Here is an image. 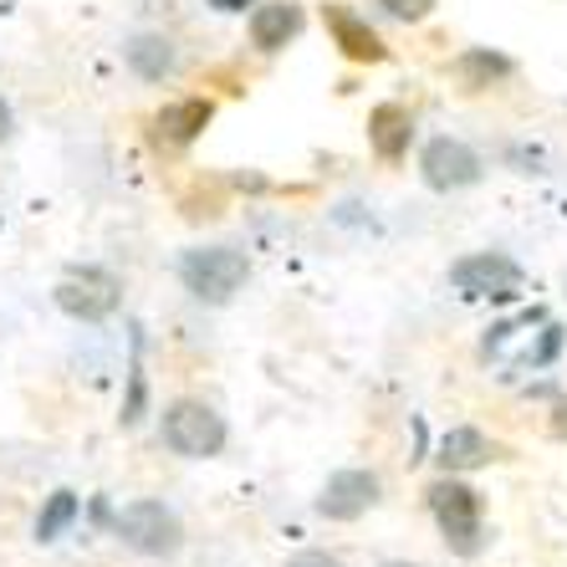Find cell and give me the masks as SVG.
I'll use <instances>...</instances> for the list:
<instances>
[{
  "label": "cell",
  "mask_w": 567,
  "mask_h": 567,
  "mask_svg": "<svg viewBox=\"0 0 567 567\" xmlns=\"http://www.w3.org/2000/svg\"><path fill=\"white\" fill-rule=\"evenodd\" d=\"M302 6L297 0H256L251 6V21H246V31H251V47L256 52H281L287 41H297V31H302Z\"/></svg>",
  "instance_id": "30bf717a"
},
{
  "label": "cell",
  "mask_w": 567,
  "mask_h": 567,
  "mask_svg": "<svg viewBox=\"0 0 567 567\" xmlns=\"http://www.w3.org/2000/svg\"><path fill=\"white\" fill-rule=\"evenodd\" d=\"M210 6H215V11H230V16H240V11H246V6H256V0H210Z\"/></svg>",
  "instance_id": "ffe728a7"
},
{
  "label": "cell",
  "mask_w": 567,
  "mask_h": 567,
  "mask_svg": "<svg viewBox=\"0 0 567 567\" xmlns=\"http://www.w3.org/2000/svg\"><path fill=\"white\" fill-rule=\"evenodd\" d=\"M52 297L72 322H107L123 307V277L107 266H72L52 287Z\"/></svg>",
  "instance_id": "5b68a950"
},
{
  "label": "cell",
  "mask_w": 567,
  "mask_h": 567,
  "mask_svg": "<svg viewBox=\"0 0 567 567\" xmlns=\"http://www.w3.org/2000/svg\"><path fill=\"white\" fill-rule=\"evenodd\" d=\"M215 123V103L210 97H179V103H164L154 118V138L169 148H185L195 144L199 133Z\"/></svg>",
  "instance_id": "8fae6325"
},
{
  "label": "cell",
  "mask_w": 567,
  "mask_h": 567,
  "mask_svg": "<svg viewBox=\"0 0 567 567\" xmlns=\"http://www.w3.org/2000/svg\"><path fill=\"white\" fill-rule=\"evenodd\" d=\"M435 461L445 475H465V471H481V465L496 461V445H491V435H481L475 424H455V430L440 440Z\"/></svg>",
  "instance_id": "5bb4252c"
},
{
  "label": "cell",
  "mask_w": 567,
  "mask_h": 567,
  "mask_svg": "<svg viewBox=\"0 0 567 567\" xmlns=\"http://www.w3.org/2000/svg\"><path fill=\"white\" fill-rule=\"evenodd\" d=\"M379 567H420V563H379Z\"/></svg>",
  "instance_id": "7402d4cb"
},
{
  "label": "cell",
  "mask_w": 567,
  "mask_h": 567,
  "mask_svg": "<svg viewBox=\"0 0 567 567\" xmlns=\"http://www.w3.org/2000/svg\"><path fill=\"white\" fill-rule=\"evenodd\" d=\"M16 133V113H11V103H6V97H0V144H6V138H11Z\"/></svg>",
  "instance_id": "d6986e66"
},
{
  "label": "cell",
  "mask_w": 567,
  "mask_h": 567,
  "mask_svg": "<svg viewBox=\"0 0 567 567\" xmlns=\"http://www.w3.org/2000/svg\"><path fill=\"white\" fill-rule=\"evenodd\" d=\"M516 72V62L506 52H491V47H471V52L455 56V78H461L465 93H486L496 82H506Z\"/></svg>",
  "instance_id": "9a60e30c"
},
{
  "label": "cell",
  "mask_w": 567,
  "mask_h": 567,
  "mask_svg": "<svg viewBox=\"0 0 567 567\" xmlns=\"http://www.w3.org/2000/svg\"><path fill=\"white\" fill-rule=\"evenodd\" d=\"M123 62H128V72L138 82H164L179 66V47L164 31H138V37L123 41Z\"/></svg>",
  "instance_id": "4fadbf2b"
},
{
  "label": "cell",
  "mask_w": 567,
  "mask_h": 567,
  "mask_svg": "<svg viewBox=\"0 0 567 567\" xmlns=\"http://www.w3.org/2000/svg\"><path fill=\"white\" fill-rule=\"evenodd\" d=\"M287 567H343V563H338L332 553H297Z\"/></svg>",
  "instance_id": "ac0fdd59"
},
{
  "label": "cell",
  "mask_w": 567,
  "mask_h": 567,
  "mask_svg": "<svg viewBox=\"0 0 567 567\" xmlns=\"http://www.w3.org/2000/svg\"><path fill=\"white\" fill-rule=\"evenodd\" d=\"M113 537L144 557H174L185 547V522L174 516V506L144 496V502H128L123 512H113Z\"/></svg>",
  "instance_id": "277c9868"
},
{
  "label": "cell",
  "mask_w": 567,
  "mask_h": 567,
  "mask_svg": "<svg viewBox=\"0 0 567 567\" xmlns=\"http://www.w3.org/2000/svg\"><path fill=\"white\" fill-rule=\"evenodd\" d=\"M414 144V113L404 103H379L369 113V148L383 164H399Z\"/></svg>",
  "instance_id": "7c38bea8"
},
{
  "label": "cell",
  "mask_w": 567,
  "mask_h": 567,
  "mask_svg": "<svg viewBox=\"0 0 567 567\" xmlns=\"http://www.w3.org/2000/svg\"><path fill=\"white\" fill-rule=\"evenodd\" d=\"M158 440L174 455H185V461H210V455L225 450L230 430H225V414L215 404H205V399H174L158 414Z\"/></svg>",
  "instance_id": "3957f363"
},
{
  "label": "cell",
  "mask_w": 567,
  "mask_h": 567,
  "mask_svg": "<svg viewBox=\"0 0 567 567\" xmlns=\"http://www.w3.org/2000/svg\"><path fill=\"white\" fill-rule=\"evenodd\" d=\"M424 496H430V516H435L450 553L461 557L481 553V542H486V502H481V491L471 481H461V475H440Z\"/></svg>",
  "instance_id": "6da1fadb"
},
{
  "label": "cell",
  "mask_w": 567,
  "mask_h": 567,
  "mask_svg": "<svg viewBox=\"0 0 567 567\" xmlns=\"http://www.w3.org/2000/svg\"><path fill=\"white\" fill-rule=\"evenodd\" d=\"M179 281L199 307H225L251 281V261L236 246H195V251L179 256Z\"/></svg>",
  "instance_id": "7a4b0ae2"
},
{
  "label": "cell",
  "mask_w": 567,
  "mask_h": 567,
  "mask_svg": "<svg viewBox=\"0 0 567 567\" xmlns=\"http://www.w3.org/2000/svg\"><path fill=\"white\" fill-rule=\"evenodd\" d=\"M553 435L567 440V404H557V410H553Z\"/></svg>",
  "instance_id": "44dd1931"
},
{
  "label": "cell",
  "mask_w": 567,
  "mask_h": 567,
  "mask_svg": "<svg viewBox=\"0 0 567 567\" xmlns=\"http://www.w3.org/2000/svg\"><path fill=\"white\" fill-rule=\"evenodd\" d=\"M420 179L435 195H461V189H475L486 179V158L475 154L465 138H455V133H435L420 148Z\"/></svg>",
  "instance_id": "8992f818"
},
{
  "label": "cell",
  "mask_w": 567,
  "mask_h": 567,
  "mask_svg": "<svg viewBox=\"0 0 567 567\" xmlns=\"http://www.w3.org/2000/svg\"><path fill=\"white\" fill-rule=\"evenodd\" d=\"M383 496L379 471H363V465H348V471H332L322 496H317V516L328 522H358L363 512H373Z\"/></svg>",
  "instance_id": "ba28073f"
},
{
  "label": "cell",
  "mask_w": 567,
  "mask_h": 567,
  "mask_svg": "<svg viewBox=\"0 0 567 567\" xmlns=\"http://www.w3.org/2000/svg\"><path fill=\"white\" fill-rule=\"evenodd\" d=\"M389 21H404V27H420V21H430L435 16L440 0H373Z\"/></svg>",
  "instance_id": "e0dca14e"
},
{
  "label": "cell",
  "mask_w": 567,
  "mask_h": 567,
  "mask_svg": "<svg viewBox=\"0 0 567 567\" xmlns=\"http://www.w3.org/2000/svg\"><path fill=\"white\" fill-rule=\"evenodd\" d=\"M322 27H328L332 47H338L348 62H358V66L389 62V47H383V37L369 27V16H358L343 0H328V6H322Z\"/></svg>",
  "instance_id": "9c48e42d"
},
{
  "label": "cell",
  "mask_w": 567,
  "mask_h": 567,
  "mask_svg": "<svg viewBox=\"0 0 567 567\" xmlns=\"http://www.w3.org/2000/svg\"><path fill=\"white\" fill-rule=\"evenodd\" d=\"M78 516H82L78 491H66V486L52 491V496H47V506L37 512V542H56L66 527H72V522H78Z\"/></svg>",
  "instance_id": "2e32d148"
},
{
  "label": "cell",
  "mask_w": 567,
  "mask_h": 567,
  "mask_svg": "<svg viewBox=\"0 0 567 567\" xmlns=\"http://www.w3.org/2000/svg\"><path fill=\"white\" fill-rule=\"evenodd\" d=\"M450 287L471 302H516L527 287V271L506 251H471L450 266Z\"/></svg>",
  "instance_id": "52a82bcc"
}]
</instances>
